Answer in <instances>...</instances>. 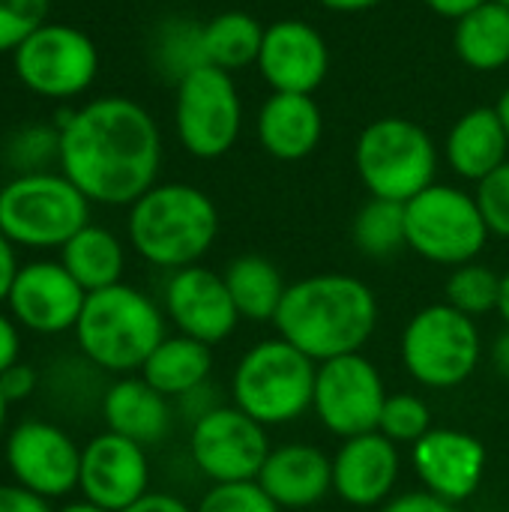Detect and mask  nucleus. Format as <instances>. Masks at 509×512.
<instances>
[{
	"instance_id": "a19ab883",
	"label": "nucleus",
	"mask_w": 509,
	"mask_h": 512,
	"mask_svg": "<svg viewBox=\"0 0 509 512\" xmlns=\"http://www.w3.org/2000/svg\"><path fill=\"white\" fill-rule=\"evenodd\" d=\"M177 402H180V411L189 417V423H198L201 417H207L210 411H216V408L222 405V399L216 396V387H210V381H207V384H201L198 390H192V393L180 396Z\"/></svg>"
},
{
	"instance_id": "20e7f679",
	"label": "nucleus",
	"mask_w": 509,
	"mask_h": 512,
	"mask_svg": "<svg viewBox=\"0 0 509 512\" xmlns=\"http://www.w3.org/2000/svg\"><path fill=\"white\" fill-rule=\"evenodd\" d=\"M81 357L108 375H135L168 336L165 309L135 285H111L87 294L75 324Z\"/></svg>"
},
{
	"instance_id": "f704fd0d",
	"label": "nucleus",
	"mask_w": 509,
	"mask_h": 512,
	"mask_svg": "<svg viewBox=\"0 0 509 512\" xmlns=\"http://www.w3.org/2000/svg\"><path fill=\"white\" fill-rule=\"evenodd\" d=\"M51 0H0V54H12L48 21Z\"/></svg>"
},
{
	"instance_id": "5701e85b",
	"label": "nucleus",
	"mask_w": 509,
	"mask_h": 512,
	"mask_svg": "<svg viewBox=\"0 0 509 512\" xmlns=\"http://www.w3.org/2000/svg\"><path fill=\"white\" fill-rule=\"evenodd\" d=\"M99 411L108 432L135 441L144 450L162 444L174 429L171 399L153 390L141 375H120L114 384H108Z\"/></svg>"
},
{
	"instance_id": "473e14b6",
	"label": "nucleus",
	"mask_w": 509,
	"mask_h": 512,
	"mask_svg": "<svg viewBox=\"0 0 509 512\" xmlns=\"http://www.w3.org/2000/svg\"><path fill=\"white\" fill-rule=\"evenodd\" d=\"M432 408L417 393H390L381 411L378 432L387 435L393 444L414 447L426 432H432Z\"/></svg>"
},
{
	"instance_id": "de8ad7c7",
	"label": "nucleus",
	"mask_w": 509,
	"mask_h": 512,
	"mask_svg": "<svg viewBox=\"0 0 509 512\" xmlns=\"http://www.w3.org/2000/svg\"><path fill=\"white\" fill-rule=\"evenodd\" d=\"M318 3L330 12H366L381 6L384 0H318Z\"/></svg>"
},
{
	"instance_id": "f03ea898",
	"label": "nucleus",
	"mask_w": 509,
	"mask_h": 512,
	"mask_svg": "<svg viewBox=\"0 0 509 512\" xmlns=\"http://www.w3.org/2000/svg\"><path fill=\"white\" fill-rule=\"evenodd\" d=\"M375 291L351 273H315L288 285L276 333L315 363L360 354L378 327Z\"/></svg>"
},
{
	"instance_id": "603ef678",
	"label": "nucleus",
	"mask_w": 509,
	"mask_h": 512,
	"mask_svg": "<svg viewBox=\"0 0 509 512\" xmlns=\"http://www.w3.org/2000/svg\"><path fill=\"white\" fill-rule=\"evenodd\" d=\"M6 414H9V402H6V396L0 393V438H3V432H6Z\"/></svg>"
},
{
	"instance_id": "4468645a",
	"label": "nucleus",
	"mask_w": 509,
	"mask_h": 512,
	"mask_svg": "<svg viewBox=\"0 0 509 512\" xmlns=\"http://www.w3.org/2000/svg\"><path fill=\"white\" fill-rule=\"evenodd\" d=\"M3 462L15 486L54 501L78 489L81 447L51 420H21L3 438Z\"/></svg>"
},
{
	"instance_id": "c03bdc74",
	"label": "nucleus",
	"mask_w": 509,
	"mask_h": 512,
	"mask_svg": "<svg viewBox=\"0 0 509 512\" xmlns=\"http://www.w3.org/2000/svg\"><path fill=\"white\" fill-rule=\"evenodd\" d=\"M18 255H15V246L6 240V234L0 231V306L6 303L9 297V288L15 282V273H18Z\"/></svg>"
},
{
	"instance_id": "dca6fc26",
	"label": "nucleus",
	"mask_w": 509,
	"mask_h": 512,
	"mask_svg": "<svg viewBox=\"0 0 509 512\" xmlns=\"http://www.w3.org/2000/svg\"><path fill=\"white\" fill-rule=\"evenodd\" d=\"M162 309L165 318L177 327V333L198 339L210 348L225 342L240 324V312L231 300L225 276L204 264H192L168 276L162 291Z\"/></svg>"
},
{
	"instance_id": "8fccbe9b",
	"label": "nucleus",
	"mask_w": 509,
	"mask_h": 512,
	"mask_svg": "<svg viewBox=\"0 0 509 512\" xmlns=\"http://www.w3.org/2000/svg\"><path fill=\"white\" fill-rule=\"evenodd\" d=\"M498 315L504 318V324L509 327V270L501 276V303H498Z\"/></svg>"
},
{
	"instance_id": "4c0bfd02",
	"label": "nucleus",
	"mask_w": 509,
	"mask_h": 512,
	"mask_svg": "<svg viewBox=\"0 0 509 512\" xmlns=\"http://www.w3.org/2000/svg\"><path fill=\"white\" fill-rule=\"evenodd\" d=\"M36 390H39V372H36V366H30V363H21V360H18L12 369H6V372L0 375V393L6 396L9 405H12V402L30 399Z\"/></svg>"
},
{
	"instance_id": "72a5a7b5",
	"label": "nucleus",
	"mask_w": 509,
	"mask_h": 512,
	"mask_svg": "<svg viewBox=\"0 0 509 512\" xmlns=\"http://www.w3.org/2000/svg\"><path fill=\"white\" fill-rule=\"evenodd\" d=\"M156 54V66L168 75H174V81H180L189 69L201 66V27L186 24V21H168L153 45Z\"/></svg>"
},
{
	"instance_id": "6ab92c4d",
	"label": "nucleus",
	"mask_w": 509,
	"mask_h": 512,
	"mask_svg": "<svg viewBox=\"0 0 509 512\" xmlns=\"http://www.w3.org/2000/svg\"><path fill=\"white\" fill-rule=\"evenodd\" d=\"M411 465L426 492L462 504L483 486L486 447L471 432L435 426L411 447Z\"/></svg>"
},
{
	"instance_id": "2f4dec72",
	"label": "nucleus",
	"mask_w": 509,
	"mask_h": 512,
	"mask_svg": "<svg viewBox=\"0 0 509 512\" xmlns=\"http://www.w3.org/2000/svg\"><path fill=\"white\" fill-rule=\"evenodd\" d=\"M3 162L15 174H33V171H51L54 162H60V129L57 123H27L18 126L6 144H3Z\"/></svg>"
},
{
	"instance_id": "0eeeda50",
	"label": "nucleus",
	"mask_w": 509,
	"mask_h": 512,
	"mask_svg": "<svg viewBox=\"0 0 509 512\" xmlns=\"http://www.w3.org/2000/svg\"><path fill=\"white\" fill-rule=\"evenodd\" d=\"M354 168L372 198L408 204L435 183L438 147L420 123L378 117L354 144Z\"/></svg>"
},
{
	"instance_id": "9b49d317",
	"label": "nucleus",
	"mask_w": 509,
	"mask_h": 512,
	"mask_svg": "<svg viewBox=\"0 0 509 512\" xmlns=\"http://www.w3.org/2000/svg\"><path fill=\"white\" fill-rule=\"evenodd\" d=\"M12 66L21 87L33 96L69 102L93 87L99 75V48L81 27L45 21L12 51Z\"/></svg>"
},
{
	"instance_id": "c9c22d12",
	"label": "nucleus",
	"mask_w": 509,
	"mask_h": 512,
	"mask_svg": "<svg viewBox=\"0 0 509 512\" xmlns=\"http://www.w3.org/2000/svg\"><path fill=\"white\" fill-rule=\"evenodd\" d=\"M195 512H282L267 492L252 483H222L204 492Z\"/></svg>"
},
{
	"instance_id": "6e6552de",
	"label": "nucleus",
	"mask_w": 509,
	"mask_h": 512,
	"mask_svg": "<svg viewBox=\"0 0 509 512\" xmlns=\"http://www.w3.org/2000/svg\"><path fill=\"white\" fill-rule=\"evenodd\" d=\"M399 354L405 372L426 390H456L480 366L483 336L474 318L450 303H432L411 315Z\"/></svg>"
},
{
	"instance_id": "aec40b11",
	"label": "nucleus",
	"mask_w": 509,
	"mask_h": 512,
	"mask_svg": "<svg viewBox=\"0 0 509 512\" xmlns=\"http://www.w3.org/2000/svg\"><path fill=\"white\" fill-rule=\"evenodd\" d=\"M402 474V453L381 432L345 438L333 456V492L357 510L384 507Z\"/></svg>"
},
{
	"instance_id": "e433bc0d",
	"label": "nucleus",
	"mask_w": 509,
	"mask_h": 512,
	"mask_svg": "<svg viewBox=\"0 0 509 512\" xmlns=\"http://www.w3.org/2000/svg\"><path fill=\"white\" fill-rule=\"evenodd\" d=\"M477 207L492 237L509 240V162L477 183Z\"/></svg>"
},
{
	"instance_id": "3c124183",
	"label": "nucleus",
	"mask_w": 509,
	"mask_h": 512,
	"mask_svg": "<svg viewBox=\"0 0 509 512\" xmlns=\"http://www.w3.org/2000/svg\"><path fill=\"white\" fill-rule=\"evenodd\" d=\"M498 114H501V120H504V126H507V135H509V87L501 93V99H498Z\"/></svg>"
},
{
	"instance_id": "f3484780",
	"label": "nucleus",
	"mask_w": 509,
	"mask_h": 512,
	"mask_svg": "<svg viewBox=\"0 0 509 512\" xmlns=\"http://www.w3.org/2000/svg\"><path fill=\"white\" fill-rule=\"evenodd\" d=\"M81 498L108 512H123L150 492L147 450L123 435L102 432L81 447Z\"/></svg>"
},
{
	"instance_id": "393cba45",
	"label": "nucleus",
	"mask_w": 509,
	"mask_h": 512,
	"mask_svg": "<svg viewBox=\"0 0 509 512\" xmlns=\"http://www.w3.org/2000/svg\"><path fill=\"white\" fill-rule=\"evenodd\" d=\"M213 348L183 333L165 336L141 366V378L165 399H180L210 381Z\"/></svg>"
},
{
	"instance_id": "c85d7f7f",
	"label": "nucleus",
	"mask_w": 509,
	"mask_h": 512,
	"mask_svg": "<svg viewBox=\"0 0 509 512\" xmlns=\"http://www.w3.org/2000/svg\"><path fill=\"white\" fill-rule=\"evenodd\" d=\"M264 42V24L240 9H228L201 24V57L210 66L237 72L258 63Z\"/></svg>"
},
{
	"instance_id": "423d86ee",
	"label": "nucleus",
	"mask_w": 509,
	"mask_h": 512,
	"mask_svg": "<svg viewBox=\"0 0 509 512\" xmlns=\"http://www.w3.org/2000/svg\"><path fill=\"white\" fill-rule=\"evenodd\" d=\"M90 225L87 195L63 171L15 174L0 186V231L15 249H63Z\"/></svg>"
},
{
	"instance_id": "864d4df0",
	"label": "nucleus",
	"mask_w": 509,
	"mask_h": 512,
	"mask_svg": "<svg viewBox=\"0 0 509 512\" xmlns=\"http://www.w3.org/2000/svg\"><path fill=\"white\" fill-rule=\"evenodd\" d=\"M501 3H507V6H509V0H501Z\"/></svg>"
},
{
	"instance_id": "cd10ccee",
	"label": "nucleus",
	"mask_w": 509,
	"mask_h": 512,
	"mask_svg": "<svg viewBox=\"0 0 509 512\" xmlns=\"http://www.w3.org/2000/svg\"><path fill=\"white\" fill-rule=\"evenodd\" d=\"M225 285L243 321L267 324L276 318L279 303L288 291L282 270L264 255H240L225 267Z\"/></svg>"
},
{
	"instance_id": "9d476101",
	"label": "nucleus",
	"mask_w": 509,
	"mask_h": 512,
	"mask_svg": "<svg viewBox=\"0 0 509 512\" xmlns=\"http://www.w3.org/2000/svg\"><path fill=\"white\" fill-rule=\"evenodd\" d=\"M243 129V99L234 75L201 63L174 87V132L195 159H222Z\"/></svg>"
},
{
	"instance_id": "09e8293b",
	"label": "nucleus",
	"mask_w": 509,
	"mask_h": 512,
	"mask_svg": "<svg viewBox=\"0 0 509 512\" xmlns=\"http://www.w3.org/2000/svg\"><path fill=\"white\" fill-rule=\"evenodd\" d=\"M54 512H108V510H102L99 504H93V501L81 498V501H69V504H63L60 510H54Z\"/></svg>"
},
{
	"instance_id": "4be33fe9",
	"label": "nucleus",
	"mask_w": 509,
	"mask_h": 512,
	"mask_svg": "<svg viewBox=\"0 0 509 512\" xmlns=\"http://www.w3.org/2000/svg\"><path fill=\"white\" fill-rule=\"evenodd\" d=\"M255 135L267 156L300 162L324 138V114L309 93H270L255 117Z\"/></svg>"
},
{
	"instance_id": "1a4fd4ad",
	"label": "nucleus",
	"mask_w": 509,
	"mask_h": 512,
	"mask_svg": "<svg viewBox=\"0 0 509 512\" xmlns=\"http://www.w3.org/2000/svg\"><path fill=\"white\" fill-rule=\"evenodd\" d=\"M408 249L438 267L477 261L489 243V228L477 198L450 183H432L405 204Z\"/></svg>"
},
{
	"instance_id": "7c9ffc66",
	"label": "nucleus",
	"mask_w": 509,
	"mask_h": 512,
	"mask_svg": "<svg viewBox=\"0 0 509 512\" xmlns=\"http://www.w3.org/2000/svg\"><path fill=\"white\" fill-rule=\"evenodd\" d=\"M444 303L465 312L468 318H480L489 312H498L501 303V273L480 261H468L462 267H453L444 285Z\"/></svg>"
},
{
	"instance_id": "c756f323",
	"label": "nucleus",
	"mask_w": 509,
	"mask_h": 512,
	"mask_svg": "<svg viewBox=\"0 0 509 512\" xmlns=\"http://www.w3.org/2000/svg\"><path fill=\"white\" fill-rule=\"evenodd\" d=\"M351 240L360 255L387 261L408 249V225H405V204L369 198L351 225Z\"/></svg>"
},
{
	"instance_id": "b1692460",
	"label": "nucleus",
	"mask_w": 509,
	"mask_h": 512,
	"mask_svg": "<svg viewBox=\"0 0 509 512\" xmlns=\"http://www.w3.org/2000/svg\"><path fill=\"white\" fill-rule=\"evenodd\" d=\"M509 153V135L498 108L480 105L465 111L444 138V159L450 171L462 180L480 183L498 171Z\"/></svg>"
},
{
	"instance_id": "a18cd8bd",
	"label": "nucleus",
	"mask_w": 509,
	"mask_h": 512,
	"mask_svg": "<svg viewBox=\"0 0 509 512\" xmlns=\"http://www.w3.org/2000/svg\"><path fill=\"white\" fill-rule=\"evenodd\" d=\"M432 12H438L441 18H450V21H459L462 15H468L471 9H477L480 3L486 0H423Z\"/></svg>"
},
{
	"instance_id": "79ce46f5",
	"label": "nucleus",
	"mask_w": 509,
	"mask_h": 512,
	"mask_svg": "<svg viewBox=\"0 0 509 512\" xmlns=\"http://www.w3.org/2000/svg\"><path fill=\"white\" fill-rule=\"evenodd\" d=\"M21 360V327L12 315L0 312V375Z\"/></svg>"
},
{
	"instance_id": "a211bd4d",
	"label": "nucleus",
	"mask_w": 509,
	"mask_h": 512,
	"mask_svg": "<svg viewBox=\"0 0 509 512\" xmlns=\"http://www.w3.org/2000/svg\"><path fill=\"white\" fill-rule=\"evenodd\" d=\"M255 69L273 93H315L330 72V48L303 18H279L264 27Z\"/></svg>"
},
{
	"instance_id": "58836bf2",
	"label": "nucleus",
	"mask_w": 509,
	"mask_h": 512,
	"mask_svg": "<svg viewBox=\"0 0 509 512\" xmlns=\"http://www.w3.org/2000/svg\"><path fill=\"white\" fill-rule=\"evenodd\" d=\"M378 512H459V510H456V504H450V501H444V498H438V495H432V492L420 489V492H405V495L390 498V501H387V504H384Z\"/></svg>"
},
{
	"instance_id": "ddd939ff",
	"label": "nucleus",
	"mask_w": 509,
	"mask_h": 512,
	"mask_svg": "<svg viewBox=\"0 0 509 512\" xmlns=\"http://www.w3.org/2000/svg\"><path fill=\"white\" fill-rule=\"evenodd\" d=\"M267 426L243 414L237 405H219L189 432L192 465L213 483H252L270 456Z\"/></svg>"
},
{
	"instance_id": "ea45409f",
	"label": "nucleus",
	"mask_w": 509,
	"mask_h": 512,
	"mask_svg": "<svg viewBox=\"0 0 509 512\" xmlns=\"http://www.w3.org/2000/svg\"><path fill=\"white\" fill-rule=\"evenodd\" d=\"M0 512H54L45 498L15 486V483H0Z\"/></svg>"
},
{
	"instance_id": "7ed1b4c3",
	"label": "nucleus",
	"mask_w": 509,
	"mask_h": 512,
	"mask_svg": "<svg viewBox=\"0 0 509 512\" xmlns=\"http://www.w3.org/2000/svg\"><path fill=\"white\" fill-rule=\"evenodd\" d=\"M126 234L138 258L159 270L201 264L219 237L216 201L192 183H156L129 204Z\"/></svg>"
},
{
	"instance_id": "49530a36",
	"label": "nucleus",
	"mask_w": 509,
	"mask_h": 512,
	"mask_svg": "<svg viewBox=\"0 0 509 512\" xmlns=\"http://www.w3.org/2000/svg\"><path fill=\"white\" fill-rule=\"evenodd\" d=\"M492 363H495L498 375L509 381V327L495 339V345H492Z\"/></svg>"
},
{
	"instance_id": "412c9836",
	"label": "nucleus",
	"mask_w": 509,
	"mask_h": 512,
	"mask_svg": "<svg viewBox=\"0 0 509 512\" xmlns=\"http://www.w3.org/2000/svg\"><path fill=\"white\" fill-rule=\"evenodd\" d=\"M279 510H309L333 492V459L315 444L273 447L258 480Z\"/></svg>"
},
{
	"instance_id": "bb28decb",
	"label": "nucleus",
	"mask_w": 509,
	"mask_h": 512,
	"mask_svg": "<svg viewBox=\"0 0 509 512\" xmlns=\"http://www.w3.org/2000/svg\"><path fill=\"white\" fill-rule=\"evenodd\" d=\"M57 261L72 273V279L87 294H93V291H102V288L123 282L126 249L114 231L90 222L60 249Z\"/></svg>"
},
{
	"instance_id": "f8f14e48",
	"label": "nucleus",
	"mask_w": 509,
	"mask_h": 512,
	"mask_svg": "<svg viewBox=\"0 0 509 512\" xmlns=\"http://www.w3.org/2000/svg\"><path fill=\"white\" fill-rule=\"evenodd\" d=\"M384 402L387 384L381 369L363 351L318 363L312 411L330 435L345 441L378 432Z\"/></svg>"
},
{
	"instance_id": "39448f33",
	"label": "nucleus",
	"mask_w": 509,
	"mask_h": 512,
	"mask_svg": "<svg viewBox=\"0 0 509 512\" xmlns=\"http://www.w3.org/2000/svg\"><path fill=\"white\" fill-rule=\"evenodd\" d=\"M318 363L282 336L255 342L234 366L231 405L261 426H288L312 411Z\"/></svg>"
},
{
	"instance_id": "a878e982",
	"label": "nucleus",
	"mask_w": 509,
	"mask_h": 512,
	"mask_svg": "<svg viewBox=\"0 0 509 512\" xmlns=\"http://www.w3.org/2000/svg\"><path fill=\"white\" fill-rule=\"evenodd\" d=\"M453 48L474 72H498L509 66V6L486 0L456 21Z\"/></svg>"
},
{
	"instance_id": "f257e3e1",
	"label": "nucleus",
	"mask_w": 509,
	"mask_h": 512,
	"mask_svg": "<svg viewBox=\"0 0 509 512\" xmlns=\"http://www.w3.org/2000/svg\"><path fill=\"white\" fill-rule=\"evenodd\" d=\"M60 171L90 204L129 207L159 183L162 132L129 96H96L60 114Z\"/></svg>"
},
{
	"instance_id": "37998d69",
	"label": "nucleus",
	"mask_w": 509,
	"mask_h": 512,
	"mask_svg": "<svg viewBox=\"0 0 509 512\" xmlns=\"http://www.w3.org/2000/svg\"><path fill=\"white\" fill-rule=\"evenodd\" d=\"M123 512H195L183 498L171 495V492H147L144 498H138L132 507Z\"/></svg>"
},
{
	"instance_id": "2eb2a0df",
	"label": "nucleus",
	"mask_w": 509,
	"mask_h": 512,
	"mask_svg": "<svg viewBox=\"0 0 509 512\" xmlns=\"http://www.w3.org/2000/svg\"><path fill=\"white\" fill-rule=\"evenodd\" d=\"M84 303L87 291L72 279V273L60 261L21 264L6 297L15 324L39 336L72 333Z\"/></svg>"
}]
</instances>
